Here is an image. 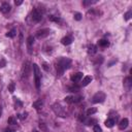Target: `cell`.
Listing matches in <instances>:
<instances>
[{
    "instance_id": "cell-25",
    "label": "cell",
    "mask_w": 132,
    "mask_h": 132,
    "mask_svg": "<svg viewBox=\"0 0 132 132\" xmlns=\"http://www.w3.org/2000/svg\"><path fill=\"white\" fill-rule=\"evenodd\" d=\"M49 20L52 21V22H56V23H58V22L61 21V19L59 17H54V16H50L49 17Z\"/></svg>"
},
{
    "instance_id": "cell-27",
    "label": "cell",
    "mask_w": 132,
    "mask_h": 132,
    "mask_svg": "<svg viewBox=\"0 0 132 132\" xmlns=\"http://www.w3.org/2000/svg\"><path fill=\"white\" fill-rule=\"evenodd\" d=\"M131 16H132V12H131V10H129V12H127V13L124 15V18H125L126 21H128V20L131 18Z\"/></svg>"
},
{
    "instance_id": "cell-15",
    "label": "cell",
    "mask_w": 132,
    "mask_h": 132,
    "mask_svg": "<svg viewBox=\"0 0 132 132\" xmlns=\"http://www.w3.org/2000/svg\"><path fill=\"white\" fill-rule=\"evenodd\" d=\"M43 105V101L41 100V99H39V100H36L35 102H33V107L36 108V109H40Z\"/></svg>"
},
{
    "instance_id": "cell-20",
    "label": "cell",
    "mask_w": 132,
    "mask_h": 132,
    "mask_svg": "<svg viewBox=\"0 0 132 132\" xmlns=\"http://www.w3.org/2000/svg\"><path fill=\"white\" fill-rule=\"evenodd\" d=\"M83 99L82 96H71V100H72V103H78L80 102Z\"/></svg>"
},
{
    "instance_id": "cell-9",
    "label": "cell",
    "mask_w": 132,
    "mask_h": 132,
    "mask_svg": "<svg viewBox=\"0 0 132 132\" xmlns=\"http://www.w3.org/2000/svg\"><path fill=\"white\" fill-rule=\"evenodd\" d=\"M10 5H9V3H7V2H4V3H2V5L0 6V12H1L2 14H7V13H9L10 12Z\"/></svg>"
},
{
    "instance_id": "cell-13",
    "label": "cell",
    "mask_w": 132,
    "mask_h": 132,
    "mask_svg": "<svg viewBox=\"0 0 132 132\" xmlns=\"http://www.w3.org/2000/svg\"><path fill=\"white\" fill-rule=\"evenodd\" d=\"M61 42H62V45H64V46H69L70 43L72 42V38H71V37H69V36L63 37V38H62V40H61Z\"/></svg>"
},
{
    "instance_id": "cell-4",
    "label": "cell",
    "mask_w": 132,
    "mask_h": 132,
    "mask_svg": "<svg viewBox=\"0 0 132 132\" xmlns=\"http://www.w3.org/2000/svg\"><path fill=\"white\" fill-rule=\"evenodd\" d=\"M31 18L34 22H39L42 19V12L39 8H34L31 13Z\"/></svg>"
},
{
    "instance_id": "cell-32",
    "label": "cell",
    "mask_w": 132,
    "mask_h": 132,
    "mask_svg": "<svg viewBox=\"0 0 132 132\" xmlns=\"http://www.w3.org/2000/svg\"><path fill=\"white\" fill-rule=\"evenodd\" d=\"M93 3H96V1H84V2H83V4H84L85 6L91 5V4H93Z\"/></svg>"
},
{
    "instance_id": "cell-11",
    "label": "cell",
    "mask_w": 132,
    "mask_h": 132,
    "mask_svg": "<svg viewBox=\"0 0 132 132\" xmlns=\"http://www.w3.org/2000/svg\"><path fill=\"white\" fill-rule=\"evenodd\" d=\"M92 76H90V75H87V76H85V78L83 79V81H82V86L83 87H86V86H88L91 82H92Z\"/></svg>"
},
{
    "instance_id": "cell-36",
    "label": "cell",
    "mask_w": 132,
    "mask_h": 132,
    "mask_svg": "<svg viewBox=\"0 0 132 132\" xmlns=\"http://www.w3.org/2000/svg\"><path fill=\"white\" fill-rule=\"evenodd\" d=\"M0 116H1V106H0Z\"/></svg>"
},
{
    "instance_id": "cell-23",
    "label": "cell",
    "mask_w": 132,
    "mask_h": 132,
    "mask_svg": "<svg viewBox=\"0 0 132 132\" xmlns=\"http://www.w3.org/2000/svg\"><path fill=\"white\" fill-rule=\"evenodd\" d=\"M68 90L69 92H79L80 88L78 86H71V87H68Z\"/></svg>"
},
{
    "instance_id": "cell-24",
    "label": "cell",
    "mask_w": 132,
    "mask_h": 132,
    "mask_svg": "<svg viewBox=\"0 0 132 132\" xmlns=\"http://www.w3.org/2000/svg\"><path fill=\"white\" fill-rule=\"evenodd\" d=\"M15 88H16V85H15V83L14 82H12L9 85H8V91L10 92V93H14V91H15Z\"/></svg>"
},
{
    "instance_id": "cell-18",
    "label": "cell",
    "mask_w": 132,
    "mask_h": 132,
    "mask_svg": "<svg viewBox=\"0 0 132 132\" xmlns=\"http://www.w3.org/2000/svg\"><path fill=\"white\" fill-rule=\"evenodd\" d=\"M33 42H34V38H33V36H29V37H28V39H27L29 53H31V48H32V46H33Z\"/></svg>"
},
{
    "instance_id": "cell-34",
    "label": "cell",
    "mask_w": 132,
    "mask_h": 132,
    "mask_svg": "<svg viewBox=\"0 0 132 132\" xmlns=\"http://www.w3.org/2000/svg\"><path fill=\"white\" fill-rule=\"evenodd\" d=\"M15 3H16V5H21L22 3H23V1H22V0H20V1H16Z\"/></svg>"
},
{
    "instance_id": "cell-12",
    "label": "cell",
    "mask_w": 132,
    "mask_h": 132,
    "mask_svg": "<svg viewBox=\"0 0 132 132\" xmlns=\"http://www.w3.org/2000/svg\"><path fill=\"white\" fill-rule=\"evenodd\" d=\"M131 85H132V80H131V78H130V76H127V78L124 80V86L126 87V89L130 90Z\"/></svg>"
},
{
    "instance_id": "cell-16",
    "label": "cell",
    "mask_w": 132,
    "mask_h": 132,
    "mask_svg": "<svg viewBox=\"0 0 132 132\" xmlns=\"http://www.w3.org/2000/svg\"><path fill=\"white\" fill-rule=\"evenodd\" d=\"M104 124H105V126H106L107 128H112V127H114V125L116 124V122H115L114 119H108V120L105 121Z\"/></svg>"
},
{
    "instance_id": "cell-14",
    "label": "cell",
    "mask_w": 132,
    "mask_h": 132,
    "mask_svg": "<svg viewBox=\"0 0 132 132\" xmlns=\"http://www.w3.org/2000/svg\"><path fill=\"white\" fill-rule=\"evenodd\" d=\"M88 53H89L91 56H92V55H95V54L97 53V47H96L95 45L89 46V49H88Z\"/></svg>"
},
{
    "instance_id": "cell-33",
    "label": "cell",
    "mask_w": 132,
    "mask_h": 132,
    "mask_svg": "<svg viewBox=\"0 0 132 132\" xmlns=\"http://www.w3.org/2000/svg\"><path fill=\"white\" fill-rule=\"evenodd\" d=\"M4 66H5V61L1 60V61H0V67H4Z\"/></svg>"
},
{
    "instance_id": "cell-21",
    "label": "cell",
    "mask_w": 132,
    "mask_h": 132,
    "mask_svg": "<svg viewBox=\"0 0 132 132\" xmlns=\"http://www.w3.org/2000/svg\"><path fill=\"white\" fill-rule=\"evenodd\" d=\"M7 123L10 124V125H16V124H17V119H16L15 117H10V118H8V120H7Z\"/></svg>"
},
{
    "instance_id": "cell-22",
    "label": "cell",
    "mask_w": 132,
    "mask_h": 132,
    "mask_svg": "<svg viewBox=\"0 0 132 132\" xmlns=\"http://www.w3.org/2000/svg\"><path fill=\"white\" fill-rule=\"evenodd\" d=\"M96 112H97V108H96V107H92V108H89V109L87 111V115H88V116H92V115H94Z\"/></svg>"
},
{
    "instance_id": "cell-3",
    "label": "cell",
    "mask_w": 132,
    "mask_h": 132,
    "mask_svg": "<svg viewBox=\"0 0 132 132\" xmlns=\"http://www.w3.org/2000/svg\"><path fill=\"white\" fill-rule=\"evenodd\" d=\"M33 71H34V79H35V86L37 89L40 88V70L37 64H33Z\"/></svg>"
},
{
    "instance_id": "cell-35",
    "label": "cell",
    "mask_w": 132,
    "mask_h": 132,
    "mask_svg": "<svg viewBox=\"0 0 132 132\" xmlns=\"http://www.w3.org/2000/svg\"><path fill=\"white\" fill-rule=\"evenodd\" d=\"M4 132H16L15 130H12V129H6Z\"/></svg>"
},
{
    "instance_id": "cell-10",
    "label": "cell",
    "mask_w": 132,
    "mask_h": 132,
    "mask_svg": "<svg viewBox=\"0 0 132 132\" xmlns=\"http://www.w3.org/2000/svg\"><path fill=\"white\" fill-rule=\"evenodd\" d=\"M128 124H129V121H128V119L124 118V119L120 122V124H119V128H120L121 130H124V129H126V128L128 127Z\"/></svg>"
},
{
    "instance_id": "cell-6",
    "label": "cell",
    "mask_w": 132,
    "mask_h": 132,
    "mask_svg": "<svg viewBox=\"0 0 132 132\" xmlns=\"http://www.w3.org/2000/svg\"><path fill=\"white\" fill-rule=\"evenodd\" d=\"M30 70H31V64L30 62H25L24 65H23V68H22V74H23V76H29L30 74Z\"/></svg>"
},
{
    "instance_id": "cell-2",
    "label": "cell",
    "mask_w": 132,
    "mask_h": 132,
    "mask_svg": "<svg viewBox=\"0 0 132 132\" xmlns=\"http://www.w3.org/2000/svg\"><path fill=\"white\" fill-rule=\"evenodd\" d=\"M52 108H53L54 113L56 114L58 117L65 118L66 116H67V114H66V112H65V109L63 108V106L61 104H59V103H54L53 106H52Z\"/></svg>"
},
{
    "instance_id": "cell-1",
    "label": "cell",
    "mask_w": 132,
    "mask_h": 132,
    "mask_svg": "<svg viewBox=\"0 0 132 132\" xmlns=\"http://www.w3.org/2000/svg\"><path fill=\"white\" fill-rule=\"evenodd\" d=\"M71 64V60L68 58H61L57 62V71L61 75L66 69L69 68V66Z\"/></svg>"
},
{
    "instance_id": "cell-26",
    "label": "cell",
    "mask_w": 132,
    "mask_h": 132,
    "mask_svg": "<svg viewBox=\"0 0 132 132\" xmlns=\"http://www.w3.org/2000/svg\"><path fill=\"white\" fill-rule=\"evenodd\" d=\"M15 103H16V108H20V107H22V102L19 100V99H17V98H15Z\"/></svg>"
},
{
    "instance_id": "cell-5",
    "label": "cell",
    "mask_w": 132,
    "mask_h": 132,
    "mask_svg": "<svg viewBox=\"0 0 132 132\" xmlns=\"http://www.w3.org/2000/svg\"><path fill=\"white\" fill-rule=\"evenodd\" d=\"M105 100V94L103 92H98L96 93L93 98H92V102L93 103H101Z\"/></svg>"
},
{
    "instance_id": "cell-31",
    "label": "cell",
    "mask_w": 132,
    "mask_h": 132,
    "mask_svg": "<svg viewBox=\"0 0 132 132\" xmlns=\"http://www.w3.org/2000/svg\"><path fill=\"white\" fill-rule=\"evenodd\" d=\"M27 115H28L27 113H24L23 115H19V116H18V118H19V119H21V120H24V119H26V118H27Z\"/></svg>"
},
{
    "instance_id": "cell-8",
    "label": "cell",
    "mask_w": 132,
    "mask_h": 132,
    "mask_svg": "<svg viewBox=\"0 0 132 132\" xmlns=\"http://www.w3.org/2000/svg\"><path fill=\"white\" fill-rule=\"evenodd\" d=\"M82 79H83V73H82V72L73 73V74L70 76V80H71V82H73V83H78V82H80Z\"/></svg>"
},
{
    "instance_id": "cell-29",
    "label": "cell",
    "mask_w": 132,
    "mask_h": 132,
    "mask_svg": "<svg viewBox=\"0 0 132 132\" xmlns=\"http://www.w3.org/2000/svg\"><path fill=\"white\" fill-rule=\"evenodd\" d=\"M74 19H75L76 21H81V20H82V15H81L80 13H75V14H74Z\"/></svg>"
},
{
    "instance_id": "cell-19",
    "label": "cell",
    "mask_w": 132,
    "mask_h": 132,
    "mask_svg": "<svg viewBox=\"0 0 132 132\" xmlns=\"http://www.w3.org/2000/svg\"><path fill=\"white\" fill-rule=\"evenodd\" d=\"M16 34H17V30H16V29H13V30H10V31H8V32L6 33V37L13 38V37L16 36Z\"/></svg>"
},
{
    "instance_id": "cell-37",
    "label": "cell",
    "mask_w": 132,
    "mask_h": 132,
    "mask_svg": "<svg viewBox=\"0 0 132 132\" xmlns=\"http://www.w3.org/2000/svg\"><path fill=\"white\" fill-rule=\"evenodd\" d=\"M33 132H38V131H36V130H35V131H33Z\"/></svg>"
},
{
    "instance_id": "cell-7",
    "label": "cell",
    "mask_w": 132,
    "mask_h": 132,
    "mask_svg": "<svg viewBox=\"0 0 132 132\" xmlns=\"http://www.w3.org/2000/svg\"><path fill=\"white\" fill-rule=\"evenodd\" d=\"M50 32H51V30H50V29H48V28H45V29L38 30V31L36 32V37H37V38H39V39H41V38H45V37H47V36L50 34Z\"/></svg>"
},
{
    "instance_id": "cell-28",
    "label": "cell",
    "mask_w": 132,
    "mask_h": 132,
    "mask_svg": "<svg viewBox=\"0 0 132 132\" xmlns=\"http://www.w3.org/2000/svg\"><path fill=\"white\" fill-rule=\"evenodd\" d=\"M93 130H94V132H102V129L99 125H94Z\"/></svg>"
},
{
    "instance_id": "cell-30",
    "label": "cell",
    "mask_w": 132,
    "mask_h": 132,
    "mask_svg": "<svg viewBox=\"0 0 132 132\" xmlns=\"http://www.w3.org/2000/svg\"><path fill=\"white\" fill-rule=\"evenodd\" d=\"M94 123L96 124V120H94V119H90L87 121V125H93Z\"/></svg>"
},
{
    "instance_id": "cell-17",
    "label": "cell",
    "mask_w": 132,
    "mask_h": 132,
    "mask_svg": "<svg viewBox=\"0 0 132 132\" xmlns=\"http://www.w3.org/2000/svg\"><path fill=\"white\" fill-rule=\"evenodd\" d=\"M98 45H99V47L106 48V47H108V46H109V42H108L106 39H100V40L98 41Z\"/></svg>"
}]
</instances>
